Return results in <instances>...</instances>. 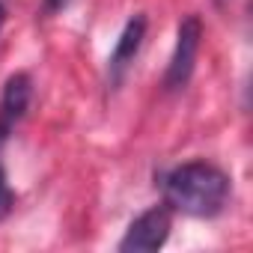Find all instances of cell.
<instances>
[{
  "mask_svg": "<svg viewBox=\"0 0 253 253\" xmlns=\"http://www.w3.org/2000/svg\"><path fill=\"white\" fill-rule=\"evenodd\" d=\"M167 206L194 214V217H211L226 206L229 197V179L223 170L206 161H188L176 170H170L161 182Z\"/></svg>",
  "mask_w": 253,
  "mask_h": 253,
  "instance_id": "6da1fadb",
  "label": "cell"
},
{
  "mask_svg": "<svg viewBox=\"0 0 253 253\" xmlns=\"http://www.w3.org/2000/svg\"><path fill=\"white\" fill-rule=\"evenodd\" d=\"M173 229V214L167 206H152L149 211H143L137 220H131L125 238L119 241L122 253H152L158 247H164L167 235Z\"/></svg>",
  "mask_w": 253,
  "mask_h": 253,
  "instance_id": "7a4b0ae2",
  "label": "cell"
},
{
  "mask_svg": "<svg viewBox=\"0 0 253 253\" xmlns=\"http://www.w3.org/2000/svg\"><path fill=\"white\" fill-rule=\"evenodd\" d=\"M200 39H203V24H200L197 15H188V18L179 24L176 48H173L170 66H167V75H164V86H167V89H182V86H188V81H191V75H194L197 54H200Z\"/></svg>",
  "mask_w": 253,
  "mask_h": 253,
  "instance_id": "3957f363",
  "label": "cell"
},
{
  "mask_svg": "<svg viewBox=\"0 0 253 253\" xmlns=\"http://www.w3.org/2000/svg\"><path fill=\"white\" fill-rule=\"evenodd\" d=\"M143 36H146V18L143 15H134L128 24H125V30L119 33L116 39V48L110 51V60H107V81L110 86H119L125 72H128V66L134 63L140 45H143Z\"/></svg>",
  "mask_w": 253,
  "mask_h": 253,
  "instance_id": "277c9868",
  "label": "cell"
},
{
  "mask_svg": "<svg viewBox=\"0 0 253 253\" xmlns=\"http://www.w3.org/2000/svg\"><path fill=\"white\" fill-rule=\"evenodd\" d=\"M30 98H33V81H30V75H24V72L12 75L6 81V86H3V95H0V122L12 128V122H18L27 113Z\"/></svg>",
  "mask_w": 253,
  "mask_h": 253,
  "instance_id": "5b68a950",
  "label": "cell"
},
{
  "mask_svg": "<svg viewBox=\"0 0 253 253\" xmlns=\"http://www.w3.org/2000/svg\"><path fill=\"white\" fill-rule=\"evenodd\" d=\"M12 203H15V194H12V188L6 182V173L0 170V220L12 211Z\"/></svg>",
  "mask_w": 253,
  "mask_h": 253,
  "instance_id": "8992f818",
  "label": "cell"
},
{
  "mask_svg": "<svg viewBox=\"0 0 253 253\" xmlns=\"http://www.w3.org/2000/svg\"><path fill=\"white\" fill-rule=\"evenodd\" d=\"M66 3L69 0H45V12H60V9H66Z\"/></svg>",
  "mask_w": 253,
  "mask_h": 253,
  "instance_id": "52a82bcc",
  "label": "cell"
},
{
  "mask_svg": "<svg viewBox=\"0 0 253 253\" xmlns=\"http://www.w3.org/2000/svg\"><path fill=\"white\" fill-rule=\"evenodd\" d=\"M6 134H9V125H3V122H0V146H3V140H6Z\"/></svg>",
  "mask_w": 253,
  "mask_h": 253,
  "instance_id": "ba28073f",
  "label": "cell"
},
{
  "mask_svg": "<svg viewBox=\"0 0 253 253\" xmlns=\"http://www.w3.org/2000/svg\"><path fill=\"white\" fill-rule=\"evenodd\" d=\"M3 15H6V12H3V3H0V27H3Z\"/></svg>",
  "mask_w": 253,
  "mask_h": 253,
  "instance_id": "9c48e42d",
  "label": "cell"
}]
</instances>
